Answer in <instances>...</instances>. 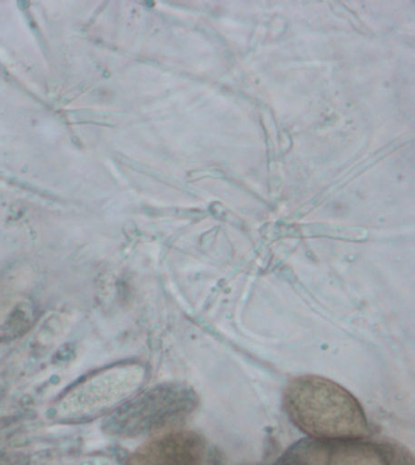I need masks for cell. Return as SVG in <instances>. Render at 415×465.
<instances>
[{"instance_id":"cell-1","label":"cell","mask_w":415,"mask_h":465,"mask_svg":"<svg viewBox=\"0 0 415 465\" xmlns=\"http://www.w3.org/2000/svg\"><path fill=\"white\" fill-rule=\"evenodd\" d=\"M290 420L314 440L350 441L370 435L366 413L346 389L317 375H303L286 386Z\"/></svg>"},{"instance_id":"cell-2","label":"cell","mask_w":415,"mask_h":465,"mask_svg":"<svg viewBox=\"0 0 415 465\" xmlns=\"http://www.w3.org/2000/svg\"><path fill=\"white\" fill-rule=\"evenodd\" d=\"M199 397L191 386L170 382L148 390L114 409L105 428L110 434L133 436L171 430L194 412Z\"/></svg>"},{"instance_id":"cell-3","label":"cell","mask_w":415,"mask_h":465,"mask_svg":"<svg viewBox=\"0 0 415 465\" xmlns=\"http://www.w3.org/2000/svg\"><path fill=\"white\" fill-rule=\"evenodd\" d=\"M144 370L138 364H121L99 371L69 390L55 406V417L62 421L94 420L128 399L144 381Z\"/></svg>"},{"instance_id":"cell-4","label":"cell","mask_w":415,"mask_h":465,"mask_svg":"<svg viewBox=\"0 0 415 465\" xmlns=\"http://www.w3.org/2000/svg\"><path fill=\"white\" fill-rule=\"evenodd\" d=\"M397 447L379 446L359 440H307L291 447L279 465H399Z\"/></svg>"},{"instance_id":"cell-5","label":"cell","mask_w":415,"mask_h":465,"mask_svg":"<svg viewBox=\"0 0 415 465\" xmlns=\"http://www.w3.org/2000/svg\"><path fill=\"white\" fill-rule=\"evenodd\" d=\"M203 450V440L196 432L171 429L143 443L124 465H199Z\"/></svg>"}]
</instances>
